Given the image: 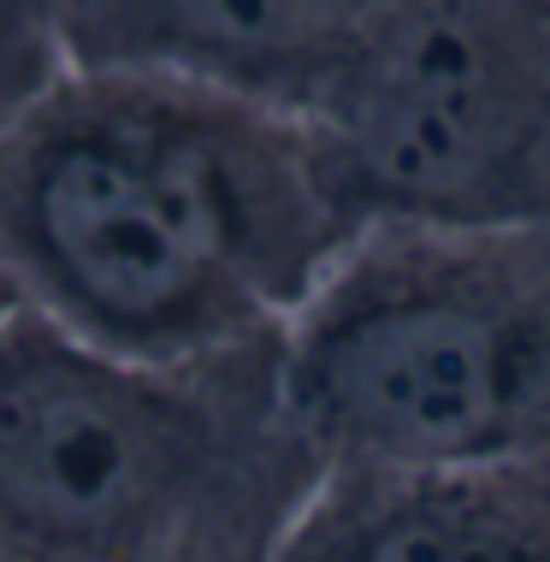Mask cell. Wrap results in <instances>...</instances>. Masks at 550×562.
Returning a JSON list of instances; mask_svg holds the SVG:
<instances>
[{"label":"cell","mask_w":550,"mask_h":562,"mask_svg":"<svg viewBox=\"0 0 550 562\" xmlns=\"http://www.w3.org/2000/svg\"><path fill=\"white\" fill-rule=\"evenodd\" d=\"M302 108L66 59L0 113V255L30 308L125 356L279 338L367 232Z\"/></svg>","instance_id":"obj_1"},{"label":"cell","mask_w":550,"mask_h":562,"mask_svg":"<svg viewBox=\"0 0 550 562\" xmlns=\"http://www.w3.org/2000/svg\"><path fill=\"white\" fill-rule=\"evenodd\" d=\"M319 468L284 397V331L155 361L30 302L0 326V557L267 562Z\"/></svg>","instance_id":"obj_2"},{"label":"cell","mask_w":550,"mask_h":562,"mask_svg":"<svg viewBox=\"0 0 550 562\" xmlns=\"http://www.w3.org/2000/svg\"><path fill=\"white\" fill-rule=\"evenodd\" d=\"M319 462H550V220L379 214L284 326Z\"/></svg>","instance_id":"obj_3"},{"label":"cell","mask_w":550,"mask_h":562,"mask_svg":"<svg viewBox=\"0 0 550 562\" xmlns=\"http://www.w3.org/2000/svg\"><path fill=\"white\" fill-rule=\"evenodd\" d=\"M302 113L373 220H550V0H391Z\"/></svg>","instance_id":"obj_4"},{"label":"cell","mask_w":550,"mask_h":562,"mask_svg":"<svg viewBox=\"0 0 550 562\" xmlns=\"http://www.w3.org/2000/svg\"><path fill=\"white\" fill-rule=\"evenodd\" d=\"M279 562H550V462H326Z\"/></svg>","instance_id":"obj_5"},{"label":"cell","mask_w":550,"mask_h":562,"mask_svg":"<svg viewBox=\"0 0 550 562\" xmlns=\"http://www.w3.org/2000/svg\"><path fill=\"white\" fill-rule=\"evenodd\" d=\"M391 0H66V59L160 66L308 108Z\"/></svg>","instance_id":"obj_6"},{"label":"cell","mask_w":550,"mask_h":562,"mask_svg":"<svg viewBox=\"0 0 550 562\" xmlns=\"http://www.w3.org/2000/svg\"><path fill=\"white\" fill-rule=\"evenodd\" d=\"M0 36L24 42V48L66 59V36H59V0H0Z\"/></svg>","instance_id":"obj_7"},{"label":"cell","mask_w":550,"mask_h":562,"mask_svg":"<svg viewBox=\"0 0 550 562\" xmlns=\"http://www.w3.org/2000/svg\"><path fill=\"white\" fill-rule=\"evenodd\" d=\"M59 66H66V59H48V54L24 48V42L0 36V113H12L30 89H42Z\"/></svg>","instance_id":"obj_8"},{"label":"cell","mask_w":550,"mask_h":562,"mask_svg":"<svg viewBox=\"0 0 550 562\" xmlns=\"http://www.w3.org/2000/svg\"><path fill=\"white\" fill-rule=\"evenodd\" d=\"M24 308V291H19V279H12V267H7V255H0V326L12 321V314Z\"/></svg>","instance_id":"obj_9"},{"label":"cell","mask_w":550,"mask_h":562,"mask_svg":"<svg viewBox=\"0 0 550 562\" xmlns=\"http://www.w3.org/2000/svg\"><path fill=\"white\" fill-rule=\"evenodd\" d=\"M59 7H66V0H59Z\"/></svg>","instance_id":"obj_10"}]
</instances>
